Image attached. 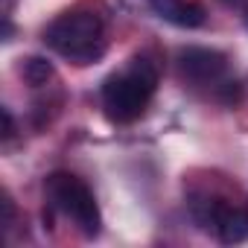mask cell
I'll use <instances>...</instances> for the list:
<instances>
[{"instance_id":"6da1fadb","label":"cell","mask_w":248,"mask_h":248,"mask_svg":"<svg viewBox=\"0 0 248 248\" xmlns=\"http://www.w3.org/2000/svg\"><path fill=\"white\" fill-rule=\"evenodd\" d=\"M158 88V70L149 59H132L126 70L105 79L102 85V105L114 123L138 120Z\"/></svg>"},{"instance_id":"7a4b0ae2","label":"cell","mask_w":248,"mask_h":248,"mask_svg":"<svg viewBox=\"0 0 248 248\" xmlns=\"http://www.w3.org/2000/svg\"><path fill=\"white\" fill-rule=\"evenodd\" d=\"M44 44L76 64H93L105 53V24L85 9L64 12L44 30Z\"/></svg>"},{"instance_id":"3957f363","label":"cell","mask_w":248,"mask_h":248,"mask_svg":"<svg viewBox=\"0 0 248 248\" xmlns=\"http://www.w3.org/2000/svg\"><path fill=\"white\" fill-rule=\"evenodd\" d=\"M47 196L50 202L76 222V228L85 236H96L102 228V216H99V204L93 199V193L88 190V184L70 172H53L47 178Z\"/></svg>"},{"instance_id":"277c9868","label":"cell","mask_w":248,"mask_h":248,"mask_svg":"<svg viewBox=\"0 0 248 248\" xmlns=\"http://www.w3.org/2000/svg\"><path fill=\"white\" fill-rule=\"evenodd\" d=\"M178 64H181V73L187 79H193V82H216L225 73V67H228L225 56L219 50H207V47H187V50H181Z\"/></svg>"},{"instance_id":"5b68a950","label":"cell","mask_w":248,"mask_h":248,"mask_svg":"<svg viewBox=\"0 0 248 248\" xmlns=\"http://www.w3.org/2000/svg\"><path fill=\"white\" fill-rule=\"evenodd\" d=\"M149 3L164 21H170L181 30H196L204 24V9L199 3H184V0H149Z\"/></svg>"},{"instance_id":"8992f818","label":"cell","mask_w":248,"mask_h":248,"mask_svg":"<svg viewBox=\"0 0 248 248\" xmlns=\"http://www.w3.org/2000/svg\"><path fill=\"white\" fill-rule=\"evenodd\" d=\"M216 233L222 242L233 245V242H245L248 239V210L242 207H225L219 222H216Z\"/></svg>"},{"instance_id":"52a82bcc","label":"cell","mask_w":248,"mask_h":248,"mask_svg":"<svg viewBox=\"0 0 248 248\" xmlns=\"http://www.w3.org/2000/svg\"><path fill=\"white\" fill-rule=\"evenodd\" d=\"M228 204L222 202V199H216V196H193V202H190V213H193V219L204 228V231H216V222H219V216H222V210H225Z\"/></svg>"},{"instance_id":"ba28073f","label":"cell","mask_w":248,"mask_h":248,"mask_svg":"<svg viewBox=\"0 0 248 248\" xmlns=\"http://www.w3.org/2000/svg\"><path fill=\"white\" fill-rule=\"evenodd\" d=\"M21 76H24L32 88H41V85H47V82L53 79V64H50L47 59H41V56H32V59H27V62L21 64Z\"/></svg>"},{"instance_id":"9c48e42d","label":"cell","mask_w":248,"mask_h":248,"mask_svg":"<svg viewBox=\"0 0 248 248\" xmlns=\"http://www.w3.org/2000/svg\"><path fill=\"white\" fill-rule=\"evenodd\" d=\"M15 135V123H12V114H9V108H3V138L9 140Z\"/></svg>"},{"instance_id":"30bf717a","label":"cell","mask_w":248,"mask_h":248,"mask_svg":"<svg viewBox=\"0 0 248 248\" xmlns=\"http://www.w3.org/2000/svg\"><path fill=\"white\" fill-rule=\"evenodd\" d=\"M225 3H239V0H225Z\"/></svg>"},{"instance_id":"8fae6325","label":"cell","mask_w":248,"mask_h":248,"mask_svg":"<svg viewBox=\"0 0 248 248\" xmlns=\"http://www.w3.org/2000/svg\"><path fill=\"white\" fill-rule=\"evenodd\" d=\"M245 27H248V15H245Z\"/></svg>"}]
</instances>
